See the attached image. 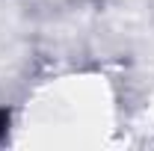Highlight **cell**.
I'll return each mask as SVG.
<instances>
[{
  "mask_svg": "<svg viewBox=\"0 0 154 151\" xmlns=\"http://www.w3.org/2000/svg\"><path fill=\"white\" fill-rule=\"evenodd\" d=\"M6 128H9V113H6V110H0V136L6 133Z\"/></svg>",
  "mask_w": 154,
  "mask_h": 151,
  "instance_id": "6da1fadb",
  "label": "cell"
}]
</instances>
